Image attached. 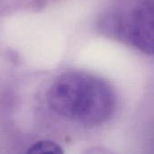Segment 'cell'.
I'll list each match as a JSON object with an SVG mask.
<instances>
[{
    "instance_id": "cell-1",
    "label": "cell",
    "mask_w": 154,
    "mask_h": 154,
    "mask_svg": "<svg viewBox=\"0 0 154 154\" xmlns=\"http://www.w3.org/2000/svg\"><path fill=\"white\" fill-rule=\"evenodd\" d=\"M52 112L74 123L97 126L114 115L116 97L108 83L82 71H69L59 76L47 92Z\"/></svg>"
},
{
    "instance_id": "cell-2",
    "label": "cell",
    "mask_w": 154,
    "mask_h": 154,
    "mask_svg": "<svg viewBox=\"0 0 154 154\" xmlns=\"http://www.w3.org/2000/svg\"><path fill=\"white\" fill-rule=\"evenodd\" d=\"M102 29L146 53L153 51V0H119L105 15Z\"/></svg>"
},
{
    "instance_id": "cell-3",
    "label": "cell",
    "mask_w": 154,
    "mask_h": 154,
    "mask_svg": "<svg viewBox=\"0 0 154 154\" xmlns=\"http://www.w3.org/2000/svg\"><path fill=\"white\" fill-rule=\"evenodd\" d=\"M26 154H64L62 148L50 140L38 141L26 152Z\"/></svg>"
},
{
    "instance_id": "cell-4",
    "label": "cell",
    "mask_w": 154,
    "mask_h": 154,
    "mask_svg": "<svg viewBox=\"0 0 154 154\" xmlns=\"http://www.w3.org/2000/svg\"><path fill=\"white\" fill-rule=\"evenodd\" d=\"M83 154H112L107 149L102 148V147H94L91 149H88L87 152Z\"/></svg>"
}]
</instances>
